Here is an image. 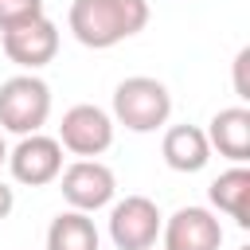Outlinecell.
Masks as SVG:
<instances>
[{
	"instance_id": "6da1fadb",
	"label": "cell",
	"mask_w": 250,
	"mask_h": 250,
	"mask_svg": "<svg viewBox=\"0 0 250 250\" xmlns=\"http://www.w3.org/2000/svg\"><path fill=\"white\" fill-rule=\"evenodd\" d=\"M66 23L82 47L105 51L121 39L145 31L148 23V0H74L66 12Z\"/></svg>"
},
{
	"instance_id": "7a4b0ae2",
	"label": "cell",
	"mask_w": 250,
	"mask_h": 250,
	"mask_svg": "<svg viewBox=\"0 0 250 250\" xmlns=\"http://www.w3.org/2000/svg\"><path fill=\"white\" fill-rule=\"evenodd\" d=\"M172 113V94L160 78H148V74H133L125 82H117L113 90V117L133 129V133H152L168 121Z\"/></svg>"
},
{
	"instance_id": "3957f363",
	"label": "cell",
	"mask_w": 250,
	"mask_h": 250,
	"mask_svg": "<svg viewBox=\"0 0 250 250\" xmlns=\"http://www.w3.org/2000/svg\"><path fill=\"white\" fill-rule=\"evenodd\" d=\"M47 117H51V86L35 70L0 82V129L27 137V133H39Z\"/></svg>"
},
{
	"instance_id": "277c9868",
	"label": "cell",
	"mask_w": 250,
	"mask_h": 250,
	"mask_svg": "<svg viewBox=\"0 0 250 250\" xmlns=\"http://www.w3.org/2000/svg\"><path fill=\"white\" fill-rule=\"evenodd\" d=\"M160 207L148 195H125L109 211V238L117 250H152L160 238Z\"/></svg>"
},
{
	"instance_id": "5b68a950",
	"label": "cell",
	"mask_w": 250,
	"mask_h": 250,
	"mask_svg": "<svg viewBox=\"0 0 250 250\" xmlns=\"http://www.w3.org/2000/svg\"><path fill=\"white\" fill-rule=\"evenodd\" d=\"M66 152L74 156H102L109 145H113V117L102 109V105H90V102H78L62 113V125H59V137H55Z\"/></svg>"
},
{
	"instance_id": "8992f818",
	"label": "cell",
	"mask_w": 250,
	"mask_h": 250,
	"mask_svg": "<svg viewBox=\"0 0 250 250\" xmlns=\"http://www.w3.org/2000/svg\"><path fill=\"white\" fill-rule=\"evenodd\" d=\"M59 191H62V199L74 207V211H102V207H109L113 203V191H117V180H113V172L102 164V160H74V164H66L62 172H59Z\"/></svg>"
},
{
	"instance_id": "52a82bcc",
	"label": "cell",
	"mask_w": 250,
	"mask_h": 250,
	"mask_svg": "<svg viewBox=\"0 0 250 250\" xmlns=\"http://www.w3.org/2000/svg\"><path fill=\"white\" fill-rule=\"evenodd\" d=\"M8 168H12V180H16V184L47 188V184H55L59 172H62V145H59L55 137L27 133V137H20V145L8 152Z\"/></svg>"
},
{
	"instance_id": "ba28073f",
	"label": "cell",
	"mask_w": 250,
	"mask_h": 250,
	"mask_svg": "<svg viewBox=\"0 0 250 250\" xmlns=\"http://www.w3.org/2000/svg\"><path fill=\"white\" fill-rule=\"evenodd\" d=\"M4 55L23 66V70H39L59 55V27L47 16H35L27 23H16L4 31Z\"/></svg>"
},
{
	"instance_id": "9c48e42d",
	"label": "cell",
	"mask_w": 250,
	"mask_h": 250,
	"mask_svg": "<svg viewBox=\"0 0 250 250\" xmlns=\"http://www.w3.org/2000/svg\"><path fill=\"white\" fill-rule=\"evenodd\" d=\"M164 250H219L223 246V223L211 207H180L168 223H160Z\"/></svg>"
},
{
	"instance_id": "30bf717a",
	"label": "cell",
	"mask_w": 250,
	"mask_h": 250,
	"mask_svg": "<svg viewBox=\"0 0 250 250\" xmlns=\"http://www.w3.org/2000/svg\"><path fill=\"white\" fill-rule=\"evenodd\" d=\"M203 133H207V145L219 148V156H227L230 164H246L250 160V109L246 105L219 109Z\"/></svg>"
},
{
	"instance_id": "8fae6325",
	"label": "cell",
	"mask_w": 250,
	"mask_h": 250,
	"mask_svg": "<svg viewBox=\"0 0 250 250\" xmlns=\"http://www.w3.org/2000/svg\"><path fill=\"white\" fill-rule=\"evenodd\" d=\"M160 156L172 172H199L211 160V145L207 133L199 125H172L160 141Z\"/></svg>"
},
{
	"instance_id": "7c38bea8",
	"label": "cell",
	"mask_w": 250,
	"mask_h": 250,
	"mask_svg": "<svg viewBox=\"0 0 250 250\" xmlns=\"http://www.w3.org/2000/svg\"><path fill=\"white\" fill-rule=\"evenodd\" d=\"M207 195H211V207L230 215L238 227H250V168H242V164L227 168L223 176L211 180Z\"/></svg>"
},
{
	"instance_id": "4fadbf2b",
	"label": "cell",
	"mask_w": 250,
	"mask_h": 250,
	"mask_svg": "<svg viewBox=\"0 0 250 250\" xmlns=\"http://www.w3.org/2000/svg\"><path fill=\"white\" fill-rule=\"evenodd\" d=\"M47 250H98V227L86 211H62L47 227Z\"/></svg>"
},
{
	"instance_id": "5bb4252c",
	"label": "cell",
	"mask_w": 250,
	"mask_h": 250,
	"mask_svg": "<svg viewBox=\"0 0 250 250\" xmlns=\"http://www.w3.org/2000/svg\"><path fill=\"white\" fill-rule=\"evenodd\" d=\"M43 16V0H0V31Z\"/></svg>"
},
{
	"instance_id": "9a60e30c",
	"label": "cell",
	"mask_w": 250,
	"mask_h": 250,
	"mask_svg": "<svg viewBox=\"0 0 250 250\" xmlns=\"http://www.w3.org/2000/svg\"><path fill=\"white\" fill-rule=\"evenodd\" d=\"M246 62H250V47H242L238 59H234V90H238V98H250V90H246Z\"/></svg>"
},
{
	"instance_id": "2e32d148",
	"label": "cell",
	"mask_w": 250,
	"mask_h": 250,
	"mask_svg": "<svg viewBox=\"0 0 250 250\" xmlns=\"http://www.w3.org/2000/svg\"><path fill=\"white\" fill-rule=\"evenodd\" d=\"M12 207H16V191H12L8 184H0V219H8Z\"/></svg>"
},
{
	"instance_id": "e0dca14e",
	"label": "cell",
	"mask_w": 250,
	"mask_h": 250,
	"mask_svg": "<svg viewBox=\"0 0 250 250\" xmlns=\"http://www.w3.org/2000/svg\"><path fill=\"white\" fill-rule=\"evenodd\" d=\"M8 160V145H4V133H0V164Z\"/></svg>"
},
{
	"instance_id": "ac0fdd59",
	"label": "cell",
	"mask_w": 250,
	"mask_h": 250,
	"mask_svg": "<svg viewBox=\"0 0 250 250\" xmlns=\"http://www.w3.org/2000/svg\"><path fill=\"white\" fill-rule=\"evenodd\" d=\"M238 250H250V246H238Z\"/></svg>"
}]
</instances>
